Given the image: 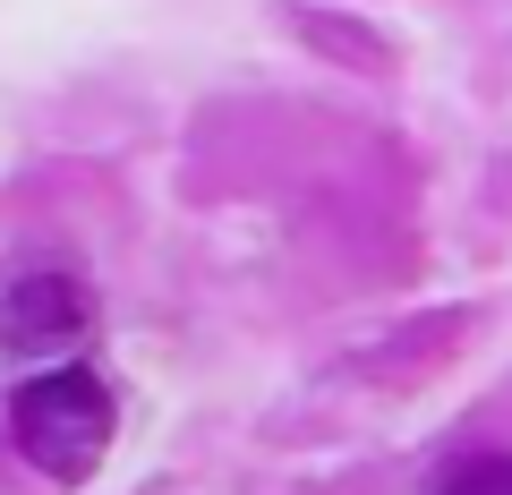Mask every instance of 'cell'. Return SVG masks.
<instances>
[{"label": "cell", "mask_w": 512, "mask_h": 495, "mask_svg": "<svg viewBox=\"0 0 512 495\" xmlns=\"http://www.w3.org/2000/svg\"><path fill=\"white\" fill-rule=\"evenodd\" d=\"M111 385L94 367H35L18 393H9V444H18L26 470H43L52 487H86L111 453Z\"/></svg>", "instance_id": "1"}, {"label": "cell", "mask_w": 512, "mask_h": 495, "mask_svg": "<svg viewBox=\"0 0 512 495\" xmlns=\"http://www.w3.org/2000/svg\"><path fill=\"white\" fill-rule=\"evenodd\" d=\"M94 333V291L77 274H18L0 291V350L9 359H69Z\"/></svg>", "instance_id": "2"}, {"label": "cell", "mask_w": 512, "mask_h": 495, "mask_svg": "<svg viewBox=\"0 0 512 495\" xmlns=\"http://www.w3.org/2000/svg\"><path fill=\"white\" fill-rule=\"evenodd\" d=\"M436 495H512V453H470L436 478Z\"/></svg>", "instance_id": "3"}]
</instances>
